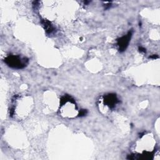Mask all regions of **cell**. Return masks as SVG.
<instances>
[{"instance_id":"cell-2","label":"cell","mask_w":160,"mask_h":160,"mask_svg":"<svg viewBox=\"0 0 160 160\" xmlns=\"http://www.w3.org/2000/svg\"><path fill=\"white\" fill-rule=\"evenodd\" d=\"M132 36V31H129L126 36H124L118 40V45L119 46L120 52H124L128 47Z\"/></svg>"},{"instance_id":"cell-1","label":"cell","mask_w":160,"mask_h":160,"mask_svg":"<svg viewBox=\"0 0 160 160\" xmlns=\"http://www.w3.org/2000/svg\"><path fill=\"white\" fill-rule=\"evenodd\" d=\"M6 63L11 68L21 69L25 67L28 62L27 58H21L18 56H9L5 59Z\"/></svg>"},{"instance_id":"cell-5","label":"cell","mask_w":160,"mask_h":160,"mask_svg":"<svg viewBox=\"0 0 160 160\" xmlns=\"http://www.w3.org/2000/svg\"><path fill=\"white\" fill-rule=\"evenodd\" d=\"M87 113V111L86 110H85V109H82V110H81L80 113V116H83L86 115Z\"/></svg>"},{"instance_id":"cell-7","label":"cell","mask_w":160,"mask_h":160,"mask_svg":"<svg viewBox=\"0 0 160 160\" xmlns=\"http://www.w3.org/2000/svg\"><path fill=\"white\" fill-rule=\"evenodd\" d=\"M158 56L157 55H153V56H150L149 58H154V59H156V58H158Z\"/></svg>"},{"instance_id":"cell-6","label":"cell","mask_w":160,"mask_h":160,"mask_svg":"<svg viewBox=\"0 0 160 160\" xmlns=\"http://www.w3.org/2000/svg\"><path fill=\"white\" fill-rule=\"evenodd\" d=\"M139 49H140V52L141 53H146V49H145L144 48L140 47V48H139Z\"/></svg>"},{"instance_id":"cell-4","label":"cell","mask_w":160,"mask_h":160,"mask_svg":"<svg viewBox=\"0 0 160 160\" xmlns=\"http://www.w3.org/2000/svg\"><path fill=\"white\" fill-rule=\"evenodd\" d=\"M42 24H43V26L45 28V30H46L47 33H49V34H51L54 31H55V28L53 27V25L51 24L49 21H47V20H43L41 21Z\"/></svg>"},{"instance_id":"cell-3","label":"cell","mask_w":160,"mask_h":160,"mask_svg":"<svg viewBox=\"0 0 160 160\" xmlns=\"http://www.w3.org/2000/svg\"><path fill=\"white\" fill-rule=\"evenodd\" d=\"M105 104L110 108H113L118 102V99L116 96L113 94H109L106 95L104 99Z\"/></svg>"}]
</instances>
